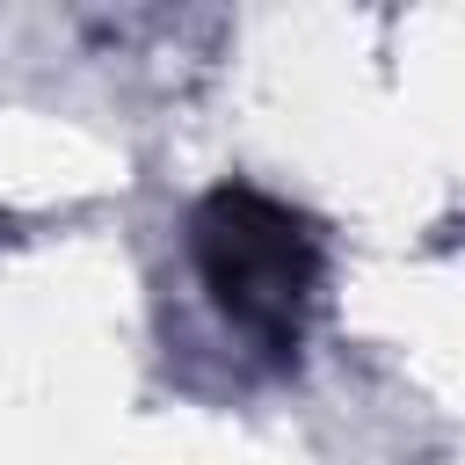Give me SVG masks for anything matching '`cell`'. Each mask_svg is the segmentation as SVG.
Returning a JSON list of instances; mask_svg holds the SVG:
<instances>
[{
    "instance_id": "6da1fadb",
    "label": "cell",
    "mask_w": 465,
    "mask_h": 465,
    "mask_svg": "<svg viewBox=\"0 0 465 465\" xmlns=\"http://www.w3.org/2000/svg\"><path fill=\"white\" fill-rule=\"evenodd\" d=\"M189 254H196V276H203L211 305L232 327H247L262 349L298 341V327L312 312V291H320V240L291 203L225 182L196 203Z\"/></svg>"
}]
</instances>
